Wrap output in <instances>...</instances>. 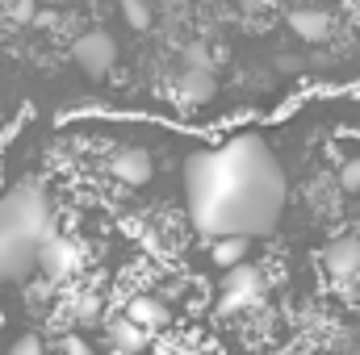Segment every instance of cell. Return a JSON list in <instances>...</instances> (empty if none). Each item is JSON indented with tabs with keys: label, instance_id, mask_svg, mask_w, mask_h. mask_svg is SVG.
<instances>
[{
	"label": "cell",
	"instance_id": "6da1fadb",
	"mask_svg": "<svg viewBox=\"0 0 360 355\" xmlns=\"http://www.w3.org/2000/svg\"><path fill=\"white\" fill-rule=\"evenodd\" d=\"M188 217L205 239H264L285 209V176L272 151L256 138H231L201 151L184 168Z\"/></svg>",
	"mask_w": 360,
	"mask_h": 355
},
{
	"label": "cell",
	"instance_id": "7a4b0ae2",
	"mask_svg": "<svg viewBox=\"0 0 360 355\" xmlns=\"http://www.w3.org/2000/svg\"><path fill=\"white\" fill-rule=\"evenodd\" d=\"M55 239V209L38 184H17L0 196V243H38Z\"/></svg>",
	"mask_w": 360,
	"mask_h": 355
},
{
	"label": "cell",
	"instance_id": "3957f363",
	"mask_svg": "<svg viewBox=\"0 0 360 355\" xmlns=\"http://www.w3.org/2000/svg\"><path fill=\"white\" fill-rule=\"evenodd\" d=\"M72 59H76V67H80L84 76L101 80V76H109L113 63H117V42H113L109 29H84V34L72 42Z\"/></svg>",
	"mask_w": 360,
	"mask_h": 355
},
{
	"label": "cell",
	"instance_id": "277c9868",
	"mask_svg": "<svg viewBox=\"0 0 360 355\" xmlns=\"http://www.w3.org/2000/svg\"><path fill=\"white\" fill-rule=\"evenodd\" d=\"M323 272L331 280H340V284L356 280L360 276V239L356 234H340V239H331L323 247Z\"/></svg>",
	"mask_w": 360,
	"mask_h": 355
},
{
	"label": "cell",
	"instance_id": "5b68a950",
	"mask_svg": "<svg viewBox=\"0 0 360 355\" xmlns=\"http://www.w3.org/2000/svg\"><path fill=\"white\" fill-rule=\"evenodd\" d=\"M260 293H264V276H260V267L243 264V267H235V272L222 276V309H243V305L256 301Z\"/></svg>",
	"mask_w": 360,
	"mask_h": 355
},
{
	"label": "cell",
	"instance_id": "8992f818",
	"mask_svg": "<svg viewBox=\"0 0 360 355\" xmlns=\"http://www.w3.org/2000/svg\"><path fill=\"white\" fill-rule=\"evenodd\" d=\"M38 264H42L38 243H0V284H17V280L34 276Z\"/></svg>",
	"mask_w": 360,
	"mask_h": 355
},
{
	"label": "cell",
	"instance_id": "52a82bcc",
	"mask_svg": "<svg viewBox=\"0 0 360 355\" xmlns=\"http://www.w3.org/2000/svg\"><path fill=\"white\" fill-rule=\"evenodd\" d=\"M76 267H80V247H76L72 239L55 234V239L42 247V264H38V272H46L51 280H63V276H72Z\"/></svg>",
	"mask_w": 360,
	"mask_h": 355
},
{
	"label": "cell",
	"instance_id": "ba28073f",
	"mask_svg": "<svg viewBox=\"0 0 360 355\" xmlns=\"http://www.w3.org/2000/svg\"><path fill=\"white\" fill-rule=\"evenodd\" d=\"M126 318H130L134 326H143L147 335H155V330H164V326L172 322L168 305H164L160 297H147V293H139V297H130V301H126Z\"/></svg>",
	"mask_w": 360,
	"mask_h": 355
},
{
	"label": "cell",
	"instance_id": "9c48e42d",
	"mask_svg": "<svg viewBox=\"0 0 360 355\" xmlns=\"http://www.w3.org/2000/svg\"><path fill=\"white\" fill-rule=\"evenodd\" d=\"M214 92H218L214 72H193V67H184V72H180V80H176V100H180V105L197 109V105L214 100Z\"/></svg>",
	"mask_w": 360,
	"mask_h": 355
},
{
	"label": "cell",
	"instance_id": "30bf717a",
	"mask_svg": "<svg viewBox=\"0 0 360 355\" xmlns=\"http://www.w3.org/2000/svg\"><path fill=\"white\" fill-rule=\"evenodd\" d=\"M109 343H113V351H122V355H143L151 347V335H147L143 326H134V322L122 314V318L109 322Z\"/></svg>",
	"mask_w": 360,
	"mask_h": 355
},
{
	"label": "cell",
	"instance_id": "8fae6325",
	"mask_svg": "<svg viewBox=\"0 0 360 355\" xmlns=\"http://www.w3.org/2000/svg\"><path fill=\"white\" fill-rule=\"evenodd\" d=\"M289 29L306 42H327L331 38V17L323 8H293L289 13Z\"/></svg>",
	"mask_w": 360,
	"mask_h": 355
},
{
	"label": "cell",
	"instance_id": "7c38bea8",
	"mask_svg": "<svg viewBox=\"0 0 360 355\" xmlns=\"http://www.w3.org/2000/svg\"><path fill=\"white\" fill-rule=\"evenodd\" d=\"M113 180H122V184H130V188L147 184V180H151V155H147V151H122V155L113 159Z\"/></svg>",
	"mask_w": 360,
	"mask_h": 355
},
{
	"label": "cell",
	"instance_id": "4fadbf2b",
	"mask_svg": "<svg viewBox=\"0 0 360 355\" xmlns=\"http://www.w3.org/2000/svg\"><path fill=\"white\" fill-rule=\"evenodd\" d=\"M248 243H252V239H218V243L210 247V260H214V267H222V272L243 267V264H248Z\"/></svg>",
	"mask_w": 360,
	"mask_h": 355
},
{
	"label": "cell",
	"instance_id": "5bb4252c",
	"mask_svg": "<svg viewBox=\"0 0 360 355\" xmlns=\"http://www.w3.org/2000/svg\"><path fill=\"white\" fill-rule=\"evenodd\" d=\"M117 8H122V17H126L134 29H147V25H151V4H147V0H117Z\"/></svg>",
	"mask_w": 360,
	"mask_h": 355
},
{
	"label": "cell",
	"instance_id": "9a60e30c",
	"mask_svg": "<svg viewBox=\"0 0 360 355\" xmlns=\"http://www.w3.org/2000/svg\"><path fill=\"white\" fill-rule=\"evenodd\" d=\"M214 63H218V55H210V46H201V42L184 46V67H193V72H214Z\"/></svg>",
	"mask_w": 360,
	"mask_h": 355
},
{
	"label": "cell",
	"instance_id": "2e32d148",
	"mask_svg": "<svg viewBox=\"0 0 360 355\" xmlns=\"http://www.w3.org/2000/svg\"><path fill=\"white\" fill-rule=\"evenodd\" d=\"M340 188H344V192H356V196H360V155L344 163V172H340Z\"/></svg>",
	"mask_w": 360,
	"mask_h": 355
},
{
	"label": "cell",
	"instance_id": "e0dca14e",
	"mask_svg": "<svg viewBox=\"0 0 360 355\" xmlns=\"http://www.w3.org/2000/svg\"><path fill=\"white\" fill-rule=\"evenodd\" d=\"M72 318H76V322H84V326H89V322H96V318H101L96 297H80V301L72 305Z\"/></svg>",
	"mask_w": 360,
	"mask_h": 355
},
{
	"label": "cell",
	"instance_id": "ac0fdd59",
	"mask_svg": "<svg viewBox=\"0 0 360 355\" xmlns=\"http://www.w3.org/2000/svg\"><path fill=\"white\" fill-rule=\"evenodd\" d=\"M8 17H13L17 25H21V21H38V17H34V0H13V4H8Z\"/></svg>",
	"mask_w": 360,
	"mask_h": 355
},
{
	"label": "cell",
	"instance_id": "d6986e66",
	"mask_svg": "<svg viewBox=\"0 0 360 355\" xmlns=\"http://www.w3.org/2000/svg\"><path fill=\"white\" fill-rule=\"evenodd\" d=\"M8 355H46V351H42V339H17L8 347Z\"/></svg>",
	"mask_w": 360,
	"mask_h": 355
},
{
	"label": "cell",
	"instance_id": "ffe728a7",
	"mask_svg": "<svg viewBox=\"0 0 360 355\" xmlns=\"http://www.w3.org/2000/svg\"><path fill=\"white\" fill-rule=\"evenodd\" d=\"M63 355H92L89 339H80V335H68V339H63Z\"/></svg>",
	"mask_w": 360,
	"mask_h": 355
},
{
	"label": "cell",
	"instance_id": "44dd1931",
	"mask_svg": "<svg viewBox=\"0 0 360 355\" xmlns=\"http://www.w3.org/2000/svg\"><path fill=\"white\" fill-rule=\"evenodd\" d=\"M239 4H243V13H264L272 0H239Z\"/></svg>",
	"mask_w": 360,
	"mask_h": 355
},
{
	"label": "cell",
	"instance_id": "7402d4cb",
	"mask_svg": "<svg viewBox=\"0 0 360 355\" xmlns=\"http://www.w3.org/2000/svg\"><path fill=\"white\" fill-rule=\"evenodd\" d=\"M38 25H42V29H46V25H59V13H42V17H38Z\"/></svg>",
	"mask_w": 360,
	"mask_h": 355
}]
</instances>
